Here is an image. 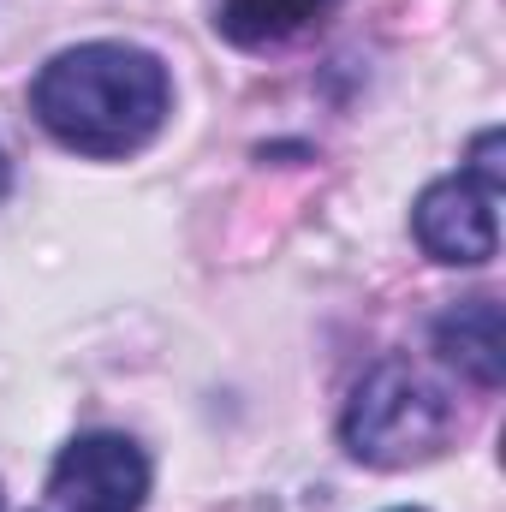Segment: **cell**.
<instances>
[{"mask_svg":"<svg viewBox=\"0 0 506 512\" xmlns=\"http://www.w3.org/2000/svg\"><path fill=\"white\" fill-rule=\"evenodd\" d=\"M447 435H453L447 393L405 358L376 364L364 382L352 387L346 417H340L346 453L358 465H376V471H405V465L435 459L447 447Z\"/></svg>","mask_w":506,"mask_h":512,"instance_id":"7a4b0ae2","label":"cell"},{"mask_svg":"<svg viewBox=\"0 0 506 512\" xmlns=\"http://www.w3.org/2000/svg\"><path fill=\"white\" fill-rule=\"evenodd\" d=\"M435 352L447 370H459L477 387H501L506 382V328H501V304L495 298H465L447 316H435Z\"/></svg>","mask_w":506,"mask_h":512,"instance_id":"5b68a950","label":"cell"},{"mask_svg":"<svg viewBox=\"0 0 506 512\" xmlns=\"http://www.w3.org/2000/svg\"><path fill=\"white\" fill-rule=\"evenodd\" d=\"M334 12V0H221L215 30L233 48H280L304 30H316Z\"/></svg>","mask_w":506,"mask_h":512,"instance_id":"8992f818","label":"cell"},{"mask_svg":"<svg viewBox=\"0 0 506 512\" xmlns=\"http://www.w3.org/2000/svg\"><path fill=\"white\" fill-rule=\"evenodd\" d=\"M489 197H501V185H506V167H501V131H483L477 143H471V167H465Z\"/></svg>","mask_w":506,"mask_h":512,"instance_id":"52a82bcc","label":"cell"},{"mask_svg":"<svg viewBox=\"0 0 506 512\" xmlns=\"http://www.w3.org/2000/svg\"><path fill=\"white\" fill-rule=\"evenodd\" d=\"M411 233L423 256L447 262V268H477L501 251V221H495V197L471 179V173H453V179H435L423 185L417 209H411Z\"/></svg>","mask_w":506,"mask_h":512,"instance_id":"277c9868","label":"cell"},{"mask_svg":"<svg viewBox=\"0 0 506 512\" xmlns=\"http://www.w3.org/2000/svg\"><path fill=\"white\" fill-rule=\"evenodd\" d=\"M30 108H36V120L54 143L78 149V155H96V161H120L167 126L173 84H167V66L149 48L78 42V48L54 54L36 72Z\"/></svg>","mask_w":506,"mask_h":512,"instance_id":"6da1fadb","label":"cell"},{"mask_svg":"<svg viewBox=\"0 0 506 512\" xmlns=\"http://www.w3.org/2000/svg\"><path fill=\"white\" fill-rule=\"evenodd\" d=\"M393 512H423V507H393Z\"/></svg>","mask_w":506,"mask_h":512,"instance_id":"9c48e42d","label":"cell"},{"mask_svg":"<svg viewBox=\"0 0 506 512\" xmlns=\"http://www.w3.org/2000/svg\"><path fill=\"white\" fill-rule=\"evenodd\" d=\"M6 191H12V161H6V149H0V203H6Z\"/></svg>","mask_w":506,"mask_h":512,"instance_id":"ba28073f","label":"cell"},{"mask_svg":"<svg viewBox=\"0 0 506 512\" xmlns=\"http://www.w3.org/2000/svg\"><path fill=\"white\" fill-rule=\"evenodd\" d=\"M48 495L72 512H143L149 501V459L131 435L96 429L60 447L48 471Z\"/></svg>","mask_w":506,"mask_h":512,"instance_id":"3957f363","label":"cell"}]
</instances>
